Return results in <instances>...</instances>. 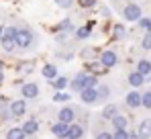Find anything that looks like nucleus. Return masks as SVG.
<instances>
[{
    "label": "nucleus",
    "mask_w": 151,
    "mask_h": 139,
    "mask_svg": "<svg viewBox=\"0 0 151 139\" xmlns=\"http://www.w3.org/2000/svg\"><path fill=\"white\" fill-rule=\"evenodd\" d=\"M139 27H141L143 31L151 33V19H139Z\"/></svg>",
    "instance_id": "30"
},
{
    "label": "nucleus",
    "mask_w": 151,
    "mask_h": 139,
    "mask_svg": "<svg viewBox=\"0 0 151 139\" xmlns=\"http://www.w3.org/2000/svg\"><path fill=\"white\" fill-rule=\"evenodd\" d=\"M112 33H114V37H116V39H121V37L125 35V27H123V25H114Z\"/></svg>",
    "instance_id": "31"
},
{
    "label": "nucleus",
    "mask_w": 151,
    "mask_h": 139,
    "mask_svg": "<svg viewBox=\"0 0 151 139\" xmlns=\"http://www.w3.org/2000/svg\"><path fill=\"white\" fill-rule=\"evenodd\" d=\"M6 139H25V133H23V129L14 127V129H10V131L6 133Z\"/></svg>",
    "instance_id": "25"
},
{
    "label": "nucleus",
    "mask_w": 151,
    "mask_h": 139,
    "mask_svg": "<svg viewBox=\"0 0 151 139\" xmlns=\"http://www.w3.org/2000/svg\"><path fill=\"white\" fill-rule=\"evenodd\" d=\"M2 29H4V27H0V39H2Z\"/></svg>",
    "instance_id": "38"
},
{
    "label": "nucleus",
    "mask_w": 151,
    "mask_h": 139,
    "mask_svg": "<svg viewBox=\"0 0 151 139\" xmlns=\"http://www.w3.org/2000/svg\"><path fill=\"white\" fill-rule=\"evenodd\" d=\"M0 45H2V49H4L6 53H12V51L17 49L14 39H8V37H2V39H0Z\"/></svg>",
    "instance_id": "19"
},
{
    "label": "nucleus",
    "mask_w": 151,
    "mask_h": 139,
    "mask_svg": "<svg viewBox=\"0 0 151 139\" xmlns=\"http://www.w3.org/2000/svg\"><path fill=\"white\" fill-rule=\"evenodd\" d=\"M123 17L127 21H139L141 19V6L137 4H127L125 10H123Z\"/></svg>",
    "instance_id": "3"
},
{
    "label": "nucleus",
    "mask_w": 151,
    "mask_h": 139,
    "mask_svg": "<svg viewBox=\"0 0 151 139\" xmlns=\"http://www.w3.org/2000/svg\"><path fill=\"white\" fill-rule=\"evenodd\" d=\"M112 125H114V129H116V131H119V129H125V127H127V117L116 115L114 119H112Z\"/></svg>",
    "instance_id": "24"
},
{
    "label": "nucleus",
    "mask_w": 151,
    "mask_h": 139,
    "mask_svg": "<svg viewBox=\"0 0 151 139\" xmlns=\"http://www.w3.org/2000/svg\"><path fill=\"white\" fill-rule=\"evenodd\" d=\"M41 74H43V78L53 80V78L57 76V68H55L53 64H45V66H43V70H41Z\"/></svg>",
    "instance_id": "18"
},
{
    "label": "nucleus",
    "mask_w": 151,
    "mask_h": 139,
    "mask_svg": "<svg viewBox=\"0 0 151 139\" xmlns=\"http://www.w3.org/2000/svg\"><path fill=\"white\" fill-rule=\"evenodd\" d=\"M98 90V100H106L108 96H110V88L106 86V84H102L100 88H96Z\"/></svg>",
    "instance_id": "26"
},
{
    "label": "nucleus",
    "mask_w": 151,
    "mask_h": 139,
    "mask_svg": "<svg viewBox=\"0 0 151 139\" xmlns=\"http://www.w3.org/2000/svg\"><path fill=\"white\" fill-rule=\"evenodd\" d=\"M98 62H100L104 68H114L116 64H119V55L114 53V51H110V49H106V51H102L100 57H98Z\"/></svg>",
    "instance_id": "2"
},
{
    "label": "nucleus",
    "mask_w": 151,
    "mask_h": 139,
    "mask_svg": "<svg viewBox=\"0 0 151 139\" xmlns=\"http://www.w3.org/2000/svg\"><path fill=\"white\" fill-rule=\"evenodd\" d=\"M119 115V109H116V104H108V106H104V111H102V117L104 119H114V117Z\"/></svg>",
    "instance_id": "22"
},
{
    "label": "nucleus",
    "mask_w": 151,
    "mask_h": 139,
    "mask_svg": "<svg viewBox=\"0 0 151 139\" xmlns=\"http://www.w3.org/2000/svg\"><path fill=\"white\" fill-rule=\"evenodd\" d=\"M33 70H35V62H31V59H25V62H21V64L17 66V72L23 74V76H29Z\"/></svg>",
    "instance_id": "12"
},
{
    "label": "nucleus",
    "mask_w": 151,
    "mask_h": 139,
    "mask_svg": "<svg viewBox=\"0 0 151 139\" xmlns=\"http://www.w3.org/2000/svg\"><path fill=\"white\" fill-rule=\"evenodd\" d=\"M74 117H76V113H74L72 106H65V109L59 111V121H61V123H68V125H70V123L74 121Z\"/></svg>",
    "instance_id": "11"
},
{
    "label": "nucleus",
    "mask_w": 151,
    "mask_h": 139,
    "mask_svg": "<svg viewBox=\"0 0 151 139\" xmlns=\"http://www.w3.org/2000/svg\"><path fill=\"white\" fill-rule=\"evenodd\" d=\"M55 4H57L59 8H70V6L74 4V0H55Z\"/></svg>",
    "instance_id": "32"
},
{
    "label": "nucleus",
    "mask_w": 151,
    "mask_h": 139,
    "mask_svg": "<svg viewBox=\"0 0 151 139\" xmlns=\"http://www.w3.org/2000/svg\"><path fill=\"white\" fill-rule=\"evenodd\" d=\"M27 111V104L25 100H14L12 104H10V115L12 117H23Z\"/></svg>",
    "instance_id": "9"
},
{
    "label": "nucleus",
    "mask_w": 151,
    "mask_h": 139,
    "mask_svg": "<svg viewBox=\"0 0 151 139\" xmlns=\"http://www.w3.org/2000/svg\"><path fill=\"white\" fill-rule=\"evenodd\" d=\"M139 137L141 139H149L151 137V119H145L139 125Z\"/></svg>",
    "instance_id": "13"
},
{
    "label": "nucleus",
    "mask_w": 151,
    "mask_h": 139,
    "mask_svg": "<svg viewBox=\"0 0 151 139\" xmlns=\"http://www.w3.org/2000/svg\"><path fill=\"white\" fill-rule=\"evenodd\" d=\"M68 127H70L68 123H61V121H59L57 125H53V127H51V133H53V135H57V137H65Z\"/></svg>",
    "instance_id": "17"
},
{
    "label": "nucleus",
    "mask_w": 151,
    "mask_h": 139,
    "mask_svg": "<svg viewBox=\"0 0 151 139\" xmlns=\"http://www.w3.org/2000/svg\"><path fill=\"white\" fill-rule=\"evenodd\" d=\"M86 70H88V72H92V74H100L102 70H106V68L102 66L100 62H96V59H94V62H86Z\"/></svg>",
    "instance_id": "23"
},
{
    "label": "nucleus",
    "mask_w": 151,
    "mask_h": 139,
    "mask_svg": "<svg viewBox=\"0 0 151 139\" xmlns=\"http://www.w3.org/2000/svg\"><path fill=\"white\" fill-rule=\"evenodd\" d=\"M127 104H129L131 109L141 106V94H139V92H129V94H127Z\"/></svg>",
    "instance_id": "15"
},
{
    "label": "nucleus",
    "mask_w": 151,
    "mask_h": 139,
    "mask_svg": "<svg viewBox=\"0 0 151 139\" xmlns=\"http://www.w3.org/2000/svg\"><path fill=\"white\" fill-rule=\"evenodd\" d=\"M143 82H145V76H141L139 72H133V74H129V84H131L133 88H139V86H143Z\"/></svg>",
    "instance_id": "14"
},
{
    "label": "nucleus",
    "mask_w": 151,
    "mask_h": 139,
    "mask_svg": "<svg viewBox=\"0 0 151 139\" xmlns=\"http://www.w3.org/2000/svg\"><path fill=\"white\" fill-rule=\"evenodd\" d=\"M141 106H145V109H151V92H145L141 96Z\"/></svg>",
    "instance_id": "29"
},
{
    "label": "nucleus",
    "mask_w": 151,
    "mask_h": 139,
    "mask_svg": "<svg viewBox=\"0 0 151 139\" xmlns=\"http://www.w3.org/2000/svg\"><path fill=\"white\" fill-rule=\"evenodd\" d=\"M96 55H98V49H96V47H84V49L80 51V57H82L84 62H94Z\"/></svg>",
    "instance_id": "10"
},
{
    "label": "nucleus",
    "mask_w": 151,
    "mask_h": 139,
    "mask_svg": "<svg viewBox=\"0 0 151 139\" xmlns=\"http://www.w3.org/2000/svg\"><path fill=\"white\" fill-rule=\"evenodd\" d=\"M70 98H72V96H70V92H61V90L53 96V100H55V102H68Z\"/></svg>",
    "instance_id": "27"
},
{
    "label": "nucleus",
    "mask_w": 151,
    "mask_h": 139,
    "mask_svg": "<svg viewBox=\"0 0 151 139\" xmlns=\"http://www.w3.org/2000/svg\"><path fill=\"white\" fill-rule=\"evenodd\" d=\"M82 137H84V129H82L80 125H72V123H70L68 133H65L63 139H82Z\"/></svg>",
    "instance_id": "7"
},
{
    "label": "nucleus",
    "mask_w": 151,
    "mask_h": 139,
    "mask_svg": "<svg viewBox=\"0 0 151 139\" xmlns=\"http://www.w3.org/2000/svg\"><path fill=\"white\" fill-rule=\"evenodd\" d=\"M21 129H23V133H25V135H33V133H37L39 125H37V121H27Z\"/></svg>",
    "instance_id": "21"
},
{
    "label": "nucleus",
    "mask_w": 151,
    "mask_h": 139,
    "mask_svg": "<svg viewBox=\"0 0 151 139\" xmlns=\"http://www.w3.org/2000/svg\"><path fill=\"white\" fill-rule=\"evenodd\" d=\"M2 80H4V64L0 62V82H2Z\"/></svg>",
    "instance_id": "37"
},
{
    "label": "nucleus",
    "mask_w": 151,
    "mask_h": 139,
    "mask_svg": "<svg viewBox=\"0 0 151 139\" xmlns=\"http://www.w3.org/2000/svg\"><path fill=\"white\" fill-rule=\"evenodd\" d=\"M68 78L65 76H55L53 80H51V86L55 88V90H63V88H68Z\"/></svg>",
    "instance_id": "16"
},
{
    "label": "nucleus",
    "mask_w": 151,
    "mask_h": 139,
    "mask_svg": "<svg viewBox=\"0 0 151 139\" xmlns=\"http://www.w3.org/2000/svg\"><path fill=\"white\" fill-rule=\"evenodd\" d=\"M80 98H82V102L92 104V102L98 100V90H96V88H84V90L80 92Z\"/></svg>",
    "instance_id": "4"
},
{
    "label": "nucleus",
    "mask_w": 151,
    "mask_h": 139,
    "mask_svg": "<svg viewBox=\"0 0 151 139\" xmlns=\"http://www.w3.org/2000/svg\"><path fill=\"white\" fill-rule=\"evenodd\" d=\"M137 72H139L141 76H149V74H151V62L141 59V62L137 64Z\"/></svg>",
    "instance_id": "20"
},
{
    "label": "nucleus",
    "mask_w": 151,
    "mask_h": 139,
    "mask_svg": "<svg viewBox=\"0 0 151 139\" xmlns=\"http://www.w3.org/2000/svg\"><path fill=\"white\" fill-rule=\"evenodd\" d=\"M70 86H72V90H76V92H82V90L86 88V72L78 74L74 80L70 82Z\"/></svg>",
    "instance_id": "5"
},
{
    "label": "nucleus",
    "mask_w": 151,
    "mask_h": 139,
    "mask_svg": "<svg viewBox=\"0 0 151 139\" xmlns=\"http://www.w3.org/2000/svg\"><path fill=\"white\" fill-rule=\"evenodd\" d=\"M78 4H80L82 8H92V6L96 4V0H78Z\"/></svg>",
    "instance_id": "33"
},
{
    "label": "nucleus",
    "mask_w": 151,
    "mask_h": 139,
    "mask_svg": "<svg viewBox=\"0 0 151 139\" xmlns=\"http://www.w3.org/2000/svg\"><path fill=\"white\" fill-rule=\"evenodd\" d=\"M33 41H35V35L29 29H17V33H14V43H17V47L29 49V47L33 45Z\"/></svg>",
    "instance_id": "1"
},
{
    "label": "nucleus",
    "mask_w": 151,
    "mask_h": 139,
    "mask_svg": "<svg viewBox=\"0 0 151 139\" xmlns=\"http://www.w3.org/2000/svg\"><path fill=\"white\" fill-rule=\"evenodd\" d=\"M14 33H17V27H4V29H2V37L14 39Z\"/></svg>",
    "instance_id": "28"
},
{
    "label": "nucleus",
    "mask_w": 151,
    "mask_h": 139,
    "mask_svg": "<svg viewBox=\"0 0 151 139\" xmlns=\"http://www.w3.org/2000/svg\"><path fill=\"white\" fill-rule=\"evenodd\" d=\"M21 92H23L25 98H37V96H39V86L33 84V82H29V84H23Z\"/></svg>",
    "instance_id": "6"
},
{
    "label": "nucleus",
    "mask_w": 151,
    "mask_h": 139,
    "mask_svg": "<svg viewBox=\"0 0 151 139\" xmlns=\"http://www.w3.org/2000/svg\"><path fill=\"white\" fill-rule=\"evenodd\" d=\"M149 82H151V76H149Z\"/></svg>",
    "instance_id": "39"
},
{
    "label": "nucleus",
    "mask_w": 151,
    "mask_h": 139,
    "mask_svg": "<svg viewBox=\"0 0 151 139\" xmlns=\"http://www.w3.org/2000/svg\"><path fill=\"white\" fill-rule=\"evenodd\" d=\"M112 139H129V133H127L125 129H119V131L112 135Z\"/></svg>",
    "instance_id": "35"
},
{
    "label": "nucleus",
    "mask_w": 151,
    "mask_h": 139,
    "mask_svg": "<svg viewBox=\"0 0 151 139\" xmlns=\"http://www.w3.org/2000/svg\"><path fill=\"white\" fill-rule=\"evenodd\" d=\"M96 139H112V135H110V133H98Z\"/></svg>",
    "instance_id": "36"
},
{
    "label": "nucleus",
    "mask_w": 151,
    "mask_h": 139,
    "mask_svg": "<svg viewBox=\"0 0 151 139\" xmlns=\"http://www.w3.org/2000/svg\"><path fill=\"white\" fill-rule=\"evenodd\" d=\"M92 27H94V21H88L84 27H80V29L76 31V37H78L80 41H82V39H88V37L92 35Z\"/></svg>",
    "instance_id": "8"
},
{
    "label": "nucleus",
    "mask_w": 151,
    "mask_h": 139,
    "mask_svg": "<svg viewBox=\"0 0 151 139\" xmlns=\"http://www.w3.org/2000/svg\"><path fill=\"white\" fill-rule=\"evenodd\" d=\"M141 45H143V49H151V33H147V35L143 37Z\"/></svg>",
    "instance_id": "34"
}]
</instances>
